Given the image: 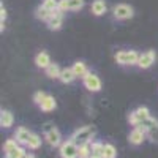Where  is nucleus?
I'll return each mask as SVG.
<instances>
[{
	"instance_id": "f257e3e1",
	"label": "nucleus",
	"mask_w": 158,
	"mask_h": 158,
	"mask_svg": "<svg viewBox=\"0 0 158 158\" xmlns=\"http://www.w3.org/2000/svg\"><path fill=\"white\" fill-rule=\"evenodd\" d=\"M95 133H97L95 127L84 125V127H79L77 130H74L73 135L70 136V139H71L73 142H76L77 146H81V144H85V142H92Z\"/></svg>"
},
{
	"instance_id": "f03ea898",
	"label": "nucleus",
	"mask_w": 158,
	"mask_h": 158,
	"mask_svg": "<svg viewBox=\"0 0 158 158\" xmlns=\"http://www.w3.org/2000/svg\"><path fill=\"white\" fill-rule=\"evenodd\" d=\"M139 56L141 54H138L136 51H133V49H122V51H117L115 52V56H114V60L118 63V65H138V62H139Z\"/></svg>"
},
{
	"instance_id": "7ed1b4c3",
	"label": "nucleus",
	"mask_w": 158,
	"mask_h": 158,
	"mask_svg": "<svg viewBox=\"0 0 158 158\" xmlns=\"http://www.w3.org/2000/svg\"><path fill=\"white\" fill-rule=\"evenodd\" d=\"M43 131H44V141L49 144L51 147H60V144L63 142L62 141V135H60V131L54 127V123H44L43 127Z\"/></svg>"
},
{
	"instance_id": "20e7f679",
	"label": "nucleus",
	"mask_w": 158,
	"mask_h": 158,
	"mask_svg": "<svg viewBox=\"0 0 158 158\" xmlns=\"http://www.w3.org/2000/svg\"><path fill=\"white\" fill-rule=\"evenodd\" d=\"M152 115H150V111H149V108H146V106H139V108H136L133 112H130V115H128V122H130V125L131 127H141L144 122L147 120V118H150Z\"/></svg>"
},
{
	"instance_id": "39448f33",
	"label": "nucleus",
	"mask_w": 158,
	"mask_h": 158,
	"mask_svg": "<svg viewBox=\"0 0 158 158\" xmlns=\"http://www.w3.org/2000/svg\"><path fill=\"white\" fill-rule=\"evenodd\" d=\"M112 16L117 21H127V19H131L135 16V10L128 3H117L112 8Z\"/></svg>"
},
{
	"instance_id": "423d86ee",
	"label": "nucleus",
	"mask_w": 158,
	"mask_h": 158,
	"mask_svg": "<svg viewBox=\"0 0 158 158\" xmlns=\"http://www.w3.org/2000/svg\"><path fill=\"white\" fill-rule=\"evenodd\" d=\"M82 84H84V87H85L89 92H92V94H97V92H100L101 87H103L101 79L98 77V74H97V73H92V71H89V73L82 77Z\"/></svg>"
},
{
	"instance_id": "0eeeda50",
	"label": "nucleus",
	"mask_w": 158,
	"mask_h": 158,
	"mask_svg": "<svg viewBox=\"0 0 158 158\" xmlns=\"http://www.w3.org/2000/svg\"><path fill=\"white\" fill-rule=\"evenodd\" d=\"M77 150H79V146L68 138L67 141H63L60 144L59 155L60 158H77Z\"/></svg>"
},
{
	"instance_id": "6e6552de",
	"label": "nucleus",
	"mask_w": 158,
	"mask_h": 158,
	"mask_svg": "<svg viewBox=\"0 0 158 158\" xmlns=\"http://www.w3.org/2000/svg\"><path fill=\"white\" fill-rule=\"evenodd\" d=\"M156 60V52L153 49H149L146 52H142V54L139 56V62H138V67L141 70H149L152 65L155 63Z\"/></svg>"
},
{
	"instance_id": "1a4fd4ad",
	"label": "nucleus",
	"mask_w": 158,
	"mask_h": 158,
	"mask_svg": "<svg viewBox=\"0 0 158 158\" xmlns=\"http://www.w3.org/2000/svg\"><path fill=\"white\" fill-rule=\"evenodd\" d=\"M85 5L84 0H59V10L67 13V11H79Z\"/></svg>"
},
{
	"instance_id": "9d476101",
	"label": "nucleus",
	"mask_w": 158,
	"mask_h": 158,
	"mask_svg": "<svg viewBox=\"0 0 158 158\" xmlns=\"http://www.w3.org/2000/svg\"><path fill=\"white\" fill-rule=\"evenodd\" d=\"M46 24H48L49 30H54V32L60 30L62 25H63V11H60V10L52 11V15H51V18H49V21Z\"/></svg>"
},
{
	"instance_id": "9b49d317",
	"label": "nucleus",
	"mask_w": 158,
	"mask_h": 158,
	"mask_svg": "<svg viewBox=\"0 0 158 158\" xmlns=\"http://www.w3.org/2000/svg\"><path fill=\"white\" fill-rule=\"evenodd\" d=\"M146 138H147V133L144 130L133 128L130 131V135H128V142L131 144V146H141V144L146 141Z\"/></svg>"
},
{
	"instance_id": "f8f14e48",
	"label": "nucleus",
	"mask_w": 158,
	"mask_h": 158,
	"mask_svg": "<svg viewBox=\"0 0 158 158\" xmlns=\"http://www.w3.org/2000/svg\"><path fill=\"white\" fill-rule=\"evenodd\" d=\"M32 138V131L25 127H18L16 128V133H15V139L21 144V146H27L29 141Z\"/></svg>"
},
{
	"instance_id": "ddd939ff",
	"label": "nucleus",
	"mask_w": 158,
	"mask_h": 158,
	"mask_svg": "<svg viewBox=\"0 0 158 158\" xmlns=\"http://www.w3.org/2000/svg\"><path fill=\"white\" fill-rule=\"evenodd\" d=\"M51 56L48 54L46 51H41V52H38V54L35 56V65L38 68H41V70H46L49 65H51Z\"/></svg>"
},
{
	"instance_id": "4468645a",
	"label": "nucleus",
	"mask_w": 158,
	"mask_h": 158,
	"mask_svg": "<svg viewBox=\"0 0 158 158\" xmlns=\"http://www.w3.org/2000/svg\"><path fill=\"white\" fill-rule=\"evenodd\" d=\"M108 11V5L104 0H94L90 5V13L94 16H103L104 13Z\"/></svg>"
},
{
	"instance_id": "2eb2a0df",
	"label": "nucleus",
	"mask_w": 158,
	"mask_h": 158,
	"mask_svg": "<svg viewBox=\"0 0 158 158\" xmlns=\"http://www.w3.org/2000/svg\"><path fill=\"white\" fill-rule=\"evenodd\" d=\"M13 123H15V115H13V112L8 109H2V112H0V127L11 128Z\"/></svg>"
},
{
	"instance_id": "dca6fc26",
	"label": "nucleus",
	"mask_w": 158,
	"mask_h": 158,
	"mask_svg": "<svg viewBox=\"0 0 158 158\" xmlns=\"http://www.w3.org/2000/svg\"><path fill=\"white\" fill-rule=\"evenodd\" d=\"M56 108H57V101L52 95H46V98L40 104V109L43 112H52V111H56Z\"/></svg>"
},
{
	"instance_id": "f3484780",
	"label": "nucleus",
	"mask_w": 158,
	"mask_h": 158,
	"mask_svg": "<svg viewBox=\"0 0 158 158\" xmlns=\"http://www.w3.org/2000/svg\"><path fill=\"white\" fill-rule=\"evenodd\" d=\"M74 79H76V74H74V71H73L71 67L62 68V73H60V77H59V81L62 84H71Z\"/></svg>"
},
{
	"instance_id": "a211bd4d",
	"label": "nucleus",
	"mask_w": 158,
	"mask_h": 158,
	"mask_svg": "<svg viewBox=\"0 0 158 158\" xmlns=\"http://www.w3.org/2000/svg\"><path fill=\"white\" fill-rule=\"evenodd\" d=\"M90 158H104V144L103 142H98V141L92 142Z\"/></svg>"
},
{
	"instance_id": "6ab92c4d",
	"label": "nucleus",
	"mask_w": 158,
	"mask_h": 158,
	"mask_svg": "<svg viewBox=\"0 0 158 158\" xmlns=\"http://www.w3.org/2000/svg\"><path fill=\"white\" fill-rule=\"evenodd\" d=\"M71 68H73V71H74V74H76V77H84L87 73H89V68H87V65L82 62V60H77V62H74L73 65H71Z\"/></svg>"
},
{
	"instance_id": "aec40b11",
	"label": "nucleus",
	"mask_w": 158,
	"mask_h": 158,
	"mask_svg": "<svg viewBox=\"0 0 158 158\" xmlns=\"http://www.w3.org/2000/svg\"><path fill=\"white\" fill-rule=\"evenodd\" d=\"M51 15H52V11H51V10H48V8H44L43 5H40V6L35 10V18H36V19H40V21L48 22V21H49V18H51Z\"/></svg>"
},
{
	"instance_id": "412c9836",
	"label": "nucleus",
	"mask_w": 158,
	"mask_h": 158,
	"mask_svg": "<svg viewBox=\"0 0 158 158\" xmlns=\"http://www.w3.org/2000/svg\"><path fill=\"white\" fill-rule=\"evenodd\" d=\"M44 73H46V76L49 79H59L60 77V73H62V68L59 67L57 63H51L49 67L44 70Z\"/></svg>"
},
{
	"instance_id": "4be33fe9",
	"label": "nucleus",
	"mask_w": 158,
	"mask_h": 158,
	"mask_svg": "<svg viewBox=\"0 0 158 158\" xmlns=\"http://www.w3.org/2000/svg\"><path fill=\"white\" fill-rule=\"evenodd\" d=\"M19 146H21V144H19L16 139H6V141L3 142V152H5V155H11Z\"/></svg>"
},
{
	"instance_id": "5701e85b",
	"label": "nucleus",
	"mask_w": 158,
	"mask_h": 158,
	"mask_svg": "<svg viewBox=\"0 0 158 158\" xmlns=\"http://www.w3.org/2000/svg\"><path fill=\"white\" fill-rule=\"evenodd\" d=\"M90 150H92V142L81 144L77 150V158H90Z\"/></svg>"
},
{
	"instance_id": "b1692460",
	"label": "nucleus",
	"mask_w": 158,
	"mask_h": 158,
	"mask_svg": "<svg viewBox=\"0 0 158 158\" xmlns=\"http://www.w3.org/2000/svg\"><path fill=\"white\" fill-rule=\"evenodd\" d=\"M41 142H43L41 136L36 135V133H32V138H30V141H29V144H27V147L32 149V150H36V149L41 147Z\"/></svg>"
},
{
	"instance_id": "393cba45",
	"label": "nucleus",
	"mask_w": 158,
	"mask_h": 158,
	"mask_svg": "<svg viewBox=\"0 0 158 158\" xmlns=\"http://www.w3.org/2000/svg\"><path fill=\"white\" fill-rule=\"evenodd\" d=\"M147 139L153 144H158V123L147 130Z\"/></svg>"
},
{
	"instance_id": "a878e982",
	"label": "nucleus",
	"mask_w": 158,
	"mask_h": 158,
	"mask_svg": "<svg viewBox=\"0 0 158 158\" xmlns=\"http://www.w3.org/2000/svg\"><path fill=\"white\" fill-rule=\"evenodd\" d=\"M117 156V149L114 144H104V158H115Z\"/></svg>"
},
{
	"instance_id": "bb28decb",
	"label": "nucleus",
	"mask_w": 158,
	"mask_h": 158,
	"mask_svg": "<svg viewBox=\"0 0 158 158\" xmlns=\"http://www.w3.org/2000/svg\"><path fill=\"white\" fill-rule=\"evenodd\" d=\"M41 5L51 11H56V10H59V0H43Z\"/></svg>"
},
{
	"instance_id": "cd10ccee",
	"label": "nucleus",
	"mask_w": 158,
	"mask_h": 158,
	"mask_svg": "<svg viewBox=\"0 0 158 158\" xmlns=\"http://www.w3.org/2000/svg\"><path fill=\"white\" fill-rule=\"evenodd\" d=\"M5 21H6V10H5L3 3H0V30L2 32L5 29Z\"/></svg>"
},
{
	"instance_id": "c85d7f7f",
	"label": "nucleus",
	"mask_w": 158,
	"mask_h": 158,
	"mask_svg": "<svg viewBox=\"0 0 158 158\" xmlns=\"http://www.w3.org/2000/svg\"><path fill=\"white\" fill-rule=\"evenodd\" d=\"M46 92H43V90H38V92H35V94H33V101H35V104H38V106H40V104H41V101L46 98Z\"/></svg>"
},
{
	"instance_id": "c756f323",
	"label": "nucleus",
	"mask_w": 158,
	"mask_h": 158,
	"mask_svg": "<svg viewBox=\"0 0 158 158\" xmlns=\"http://www.w3.org/2000/svg\"><path fill=\"white\" fill-rule=\"evenodd\" d=\"M24 155H25V149L19 146V147H18L15 152H13L11 155H5V156H11V158H22Z\"/></svg>"
},
{
	"instance_id": "7c9ffc66",
	"label": "nucleus",
	"mask_w": 158,
	"mask_h": 158,
	"mask_svg": "<svg viewBox=\"0 0 158 158\" xmlns=\"http://www.w3.org/2000/svg\"><path fill=\"white\" fill-rule=\"evenodd\" d=\"M22 158H35V155H33V153H29V152H25V155H24Z\"/></svg>"
},
{
	"instance_id": "2f4dec72",
	"label": "nucleus",
	"mask_w": 158,
	"mask_h": 158,
	"mask_svg": "<svg viewBox=\"0 0 158 158\" xmlns=\"http://www.w3.org/2000/svg\"><path fill=\"white\" fill-rule=\"evenodd\" d=\"M6 158H11V156H6Z\"/></svg>"
}]
</instances>
